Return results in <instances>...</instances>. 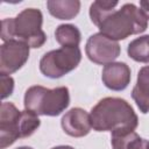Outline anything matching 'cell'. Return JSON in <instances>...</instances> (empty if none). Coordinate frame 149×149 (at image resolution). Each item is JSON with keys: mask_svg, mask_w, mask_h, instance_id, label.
<instances>
[{"mask_svg": "<svg viewBox=\"0 0 149 149\" xmlns=\"http://www.w3.org/2000/svg\"><path fill=\"white\" fill-rule=\"evenodd\" d=\"M91 126L95 132H129L135 130L139 118L130 104L115 97H106L91 109Z\"/></svg>", "mask_w": 149, "mask_h": 149, "instance_id": "cell-1", "label": "cell"}, {"mask_svg": "<svg viewBox=\"0 0 149 149\" xmlns=\"http://www.w3.org/2000/svg\"><path fill=\"white\" fill-rule=\"evenodd\" d=\"M42 23L43 15L40 9L26 8L15 17L1 21L0 37L3 42L16 40L28 44L30 48H41L47 41Z\"/></svg>", "mask_w": 149, "mask_h": 149, "instance_id": "cell-2", "label": "cell"}, {"mask_svg": "<svg viewBox=\"0 0 149 149\" xmlns=\"http://www.w3.org/2000/svg\"><path fill=\"white\" fill-rule=\"evenodd\" d=\"M147 27L148 19L134 3H125L120 9H114L98 26L102 35L114 41L141 34Z\"/></svg>", "mask_w": 149, "mask_h": 149, "instance_id": "cell-3", "label": "cell"}, {"mask_svg": "<svg viewBox=\"0 0 149 149\" xmlns=\"http://www.w3.org/2000/svg\"><path fill=\"white\" fill-rule=\"evenodd\" d=\"M70 104V93L66 86L48 88L41 85L30 86L23 99L24 109L37 115L57 116L64 112Z\"/></svg>", "mask_w": 149, "mask_h": 149, "instance_id": "cell-4", "label": "cell"}, {"mask_svg": "<svg viewBox=\"0 0 149 149\" xmlns=\"http://www.w3.org/2000/svg\"><path fill=\"white\" fill-rule=\"evenodd\" d=\"M81 61L79 47H62L45 52L40 61V71L48 78L57 79L74 70Z\"/></svg>", "mask_w": 149, "mask_h": 149, "instance_id": "cell-5", "label": "cell"}, {"mask_svg": "<svg viewBox=\"0 0 149 149\" xmlns=\"http://www.w3.org/2000/svg\"><path fill=\"white\" fill-rule=\"evenodd\" d=\"M85 52L91 62L107 65L120 56L121 48L118 41L111 40L101 33H97L88 37L85 45Z\"/></svg>", "mask_w": 149, "mask_h": 149, "instance_id": "cell-6", "label": "cell"}, {"mask_svg": "<svg viewBox=\"0 0 149 149\" xmlns=\"http://www.w3.org/2000/svg\"><path fill=\"white\" fill-rule=\"evenodd\" d=\"M30 47L21 41L12 40L0 45V73L12 74L20 70L29 58Z\"/></svg>", "mask_w": 149, "mask_h": 149, "instance_id": "cell-7", "label": "cell"}, {"mask_svg": "<svg viewBox=\"0 0 149 149\" xmlns=\"http://www.w3.org/2000/svg\"><path fill=\"white\" fill-rule=\"evenodd\" d=\"M21 111L13 102H2L0 106V148L6 149L20 136L19 121Z\"/></svg>", "mask_w": 149, "mask_h": 149, "instance_id": "cell-8", "label": "cell"}, {"mask_svg": "<svg viewBox=\"0 0 149 149\" xmlns=\"http://www.w3.org/2000/svg\"><path fill=\"white\" fill-rule=\"evenodd\" d=\"M61 125L63 130L72 137L86 136L92 128L90 114L80 107H73L63 115Z\"/></svg>", "mask_w": 149, "mask_h": 149, "instance_id": "cell-9", "label": "cell"}, {"mask_svg": "<svg viewBox=\"0 0 149 149\" xmlns=\"http://www.w3.org/2000/svg\"><path fill=\"white\" fill-rule=\"evenodd\" d=\"M130 68L123 62H113L104 66L101 80L112 91H123L130 83Z\"/></svg>", "mask_w": 149, "mask_h": 149, "instance_id": "cell-10", "label": "cell"}, {"mask_svg": "<svg viewBox=\"0 0 149 149\" xmlns=\"http://www.w3.org/2000/svg\"><path fill=\"white\" fill-rule=\"evenodd\" d=\"M132 98L143 114L149 113V65L140 69L136 84L132 91Z\"/></svg>", "mask_w": 149, "mask_h": 149, "instance_id": "cell-11", "label": "cell"}, {"mask_svg": "<svg viewBox=\"0 0 149 149\" xmlns=\"http://www.w3.org/2000/svg\"><path fill=\"white\" fill-rule=\"evenodd\" d=\"M111 144L113 149H149V140L140 137L134 130L112 133Z\"/></svg>", "mask_w": 149, "mask_h": 149, "instance_id": "cell-12", "label": "cell"}, {"mask_svg": "<svg viewBox=\"0 0 149 149\" xmlns=\"http://www.w3.org/2000/svg\"><path fill=\"white\" fill-rule=\"evenodd\" d=\"M47 7L49 13L58 20H71L80 10L78 0H48Z\"/></svg>", "mask_w": 149, "mask_h": 149, "instance_id": "cell-13", "label": "cell"}, {"mask_svg": "<svg viewBox=\"0 0 149 149\" xmlns=\"http://www.w3.org/2000/svg\"><path fill=\"white\" fill-rule=\"evenodd\" d=\"M55 38L62 47L66 48H74L78 47L81 41L80 30L70 23L59 24L55 30Z\"/></svg>", "mask_w": 149, "mask_h": 149, "instance_id": "cell-14", "label": "cell"}, {"mask_svg": "<svg viewBox=\"0 0 149 149\" xmlns=\"http://www.w3.org/2000/svg\"><path fill=\"white\" fill-rule=\"evenodd\" d=\"M127 54L135 62L149 63V35H143L133 40L128 44Z\"/></svg>", "mask_w": 149, "mask_h": 149, "instance_id": "cell-15", "label": "cell"}, {"mask_svg": "<svg viewBox=\"0 0 149 149\" xmlns=\"http://www.w3.org/2000/svg\"><path fill=\"white\" fill-rule=\"evenodd\" d=\"M41 126V120L38 119L37 114L34 112H30L28 109L21 111V116L19 121V128H20V136L22 137H29L31 136Z\"/></svg>", "mask_w": 149, "mask_h": 149, "instance_id": "cell-16", "label": "cell"}, {"mask_svg": "<svg viewBox=\"0 0 149 149\" xmlns=\"http://www.w3.org/2000/svg\"><path fill=\"white\" fill-rule=\"evenodd\" d=\"M119 5L118 1H102L97 0L90 6V17L91 21L98 27L100 22L111 13L114 10V8Z\"/></svg>", "mask_w": 149, "mask_h": 149, "instance_id": "cell-17", "label": "cell"}, {"mask_svg": "<svg viewBox=\"0 0 149 149\" xmlns=\"http://www.w3.org/2000/svg\"><path fill=\"white\" fill-rule=\"evenodd\" d=\"M0 79H1V98L6 99L13 93L14 90V79L9 74L0 73Z\"/></svg>", "mask_w": 149, "mask_h": 149, "instance_id": "cell-18", "label": "cell"}, {"mask_svg": "<svg viewBox=\"0 0 149 149\" xmlns=\"http://www.w3.org/2000/svg\"><path fill=\"white\" fill-rule=\"evenodd\" d=\"M140 8H141L142 13L144 14V16L149 20V0H142V1H140Z\"/></svg>", "mask_w": 149, "mask_h": 149, "instance_id": "cell-19", "label": "cell"}, {"mask_svg": "<svg viewBox=\"0 0 149 149\" xmlns=\"http://www.w3.org/2000/svg\"><path fill=\"white\" fill-rule=\"evenodd\" d=\"M51 149H74V148L71 146H57V147H54Z\"/></svg>", "mask_w": 149, "mask_h": 149, "instance_id": "cell-20", "label": "cell"}, {"mask_svg": "<svg viewBox=\"0 0 149 149\" xmlns=\"http://www.w3.org/2000/svg\"><path fill=\"white\" fill-rule=\"evenodd\" d=\"M15 149H33L31 147H27V146H23V147H19V148H15Z\"/></svg>", "mask_w": 149, "mask_h": 149, "instance_id": "cell-21", "label": "cell"}]
</instances>
